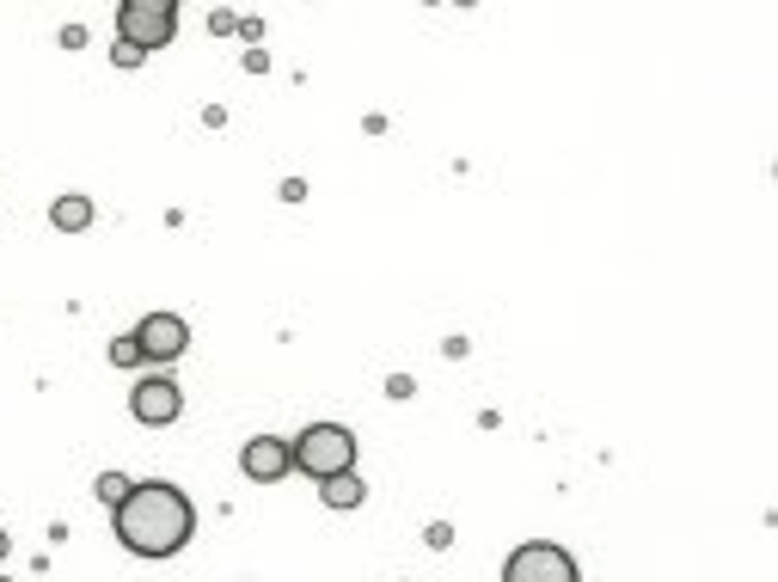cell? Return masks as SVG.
<instances>
[{
    "mask_svg": "<svg viewBox=\"0 0 778 582\" xmlns=\"http://www.w3.org/2000/svg\"><path fill=\"white\" fill-rule=\"evenodd\" d=\"M429 546H436V552H441V546H453V527L436 521V527H429Z\"/></svg>",
    "mask_w": 778,
    "mask_h": 582,
    "instance_id": "13",
    "label": "cell"
},
{
    "mask_svg": "<svg viewBox=\"0 0 778 582\" xmlns=\"http://www.w3.org/2000/svg\"><path fill=\"white\" fill-rule=\"evenodd\" d=\"M0 558H7V534H0Z\"/></svg>",
    "mask_w": 778,
    "mask_h": 582,
    "instance_id": "14",
    "label": "cell"
},
{
    "mask_svg": "<svg viewBox=\"0 0 778 582\" xmlns=\"http://www.w3.org/2000/svg\"><path fill=\"white\" fill-rule=\"evenodd\" d=\"M111 527L135 558H172L185 552L190 534H197V509H190V497L178 484L147 479V484H129V497L111 509Z\"/></svg>",
    "mask_w": 778,
    "mask_h": 582,
    "instance_id": "1",
    "label": "cell"
},
{
    "mask_svg": "<svg viewBox=\"0 0 778 582\" xmlns=\"http://www.w3.org/2000/svg\"><path fill=\"white\" fill-rule=\"evenodd\" d=\"M503 582H582V576H577V558H570L565 546L527 540V546H515V552H509Z\"/></svg>",
    "mask_w": 778,
    "mask_h": 582,
    "instance_id": "4",
    "label": "cell"
},
{
    "mask_svg": "<svg viewBox=\"0 0 778 582\" xmlns=\"http://www.w3.org/2000/svg\"><path fill=\"white\" fill-rule=\"evenodd\" d=\"M50 221H56L62 233H86V228H92V197H80V190H68V197H56V209H50Z\"/></svg>",
    "mask_w": 778,
    "mask_h": 582,
    "instance_id": "8",
    "label": "cell"
},
{
    "mask_svg": "<svg viewBox=\"0 0 778 582\" xmlns=\"http://www.w3.org/2000/svg\"><path fill=\"white\" fill-rule=\"evenodd\" d=\"M111 62H117V68H142V50H135V43H117V50H111Z\"/></svg>",
    "mask_w": 778,
    "mask_h": 582,
    "instance_id": "12",
    "label": "cell"
},
{
    "mask_svg": "<svg viewBox=\"0 0 778 582\" xmlns=\"http://www.w3.org/2000/svg\"><path fill=\"white\" fill-rule=\"evenodd\" d=\"M129 338L142 343V362H178V355H185V343H190V326L178 319V312H147Z\"/></svg>",
    "mask_w": 778,
    "mask_h": 582,
    "instance_id": "5",
    "label": "cell"
},
{
    "mask_svg": "<svg viewBox=\"0 0 778 582\" xmlns=\"http://www.w3.org/2000/svg\"><path fill=\"white\" fill-rule=\"evenodd\" d=\"M240 466H245V479H252V484H276V479L295 472V454H288L283 436H257V441H245Z\"/></svg>",
    "mask_w": 778,
    "mask_h": 582,
    "instance_id": "7",
    "label": "cell"
},
{
    "mask_svg": "<svg viewBox=\"0 0 778 582\" xmlns=\"http://www.w3.org/2000/svg\"><path fill=\"white\" fill-rule=\"evenodd\" d=\"M0 582H7V576H0Z\"/></svg>",
    "mask_w": 778,
    "mask_h": 582,
    "instance_id": "15",
    "label": "cell"
},
{
    "mask_svg": "<svg viewBox=\"0 0 778 582\" xmlns=\"http://www.w3.org/2000/svg\"><path fill=\"white\" fill-rule=\"evenodd\" d=\"M92 491H99L105 509H117V503L129 497V479H123V472H99V484H92Z\"/></svg>",
    "mask_w": 778,
    "mask_h": 582,
    "instance_id": "10",
    "label": "cell"
},
{
    "mask_svg": "<svg viewBox=\"0 0 778 582\" xmlns=\"http://www.w3.org/2000/svg\"><path fill=\"white\" fill-rule=\"evenodd\" d=\"M288 454L307 479H338V472H355V436L343 424H313L300 429V441H288Z\"/></svg>",
    "mask_w": 778,
    "mask_h": 582,
    "instance_id": "2",
    "label": "cell"
},
{
    "mask_svg": "<svg viewBox=\"0 0 778 582\" xmlns=\"http://www.w3.org/2000/svg\"><path fill=\"white\" fill-rule=\"evenodd\" d=\"M111 362H117V369H142V343H135V338H117V343H111Z\"/></svg>",
    "mask_w": 778,
    "mask_h": 582,
    "instance_id": "11",
    "label": "cell"
},
{
    "mask_svg": "<svg viewBox=\"0 0 778 582\" xmlns=\"http://www.w3.org/2000/svg\"><path fill=\"white\" fill-rule=\"evenodd\" d=\"M129 411L142 417V424H178L185 393H178V381H166V374H147V381L129 393Z\"/></svg>",
    "mask_w": 778,
    "mask_h": 582,
    "instance_id": "6",
    "label": "cell"
},
{
    "mask_svg": "<svg viewBox=\"0 0 778 582\" xmlns=\"http://www.w3.org/2000/svg\"><path fill=\"white\" fill-rule=\"evenodd\" d=\"M117 31H123V43H135L142 56H154V50H166V43L178 37V0H123V7H117Z\"/></svg>",
    "mask_w": 778,
    "mask_h": 582,
    "instance_id": "3",
    "label": "cell"
},
{
    "mask_svg": "<svg viewBox=\"0 0 778 582\" xmlns=\"http://www.w3.org/2000/svg\"><path fill=\"white\" fill-rule=\"evenodd\" d=\"M319 497H326V509H355V503L369 497V484L355 479V472H338V479H319Z\"/></svg>",
    "mask_w": 778,
    "mask_h": 582,
    "instance_id": "9",
    "label": "cell"
}]
</instances>
